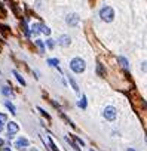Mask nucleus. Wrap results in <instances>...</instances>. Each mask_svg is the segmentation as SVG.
<instances>
[{
  "mask_svg": "<svg viewBox=\"0 0 147 151\" xmlns=\"http://www.w3.org/2000/svg\"><path fill=\"white\" fill-rule=\"evenodd\" d=\"M117 62H120V65H122L125 70L129 68V62H128V59L125 56H117Z\"/></svg>",
  "mask_w": 147,
  "mask_h": 151,
  "instance_id": "9d476101",
  "label": "nucleus"
},
{
  "mask_svg": "<svg viewBox=\"0 0 147 151\" xmlns=\"http://www.w3.org/2000/svg\"><path fill=\"white\" fill-rule=\"evenodd\" d=\"M65 22L70 25V27H76L77 24L80 22V18H79V15H76V13H71V15H67V18H65Z\"/></svg>",
  "mask_w": 147,
  "mask_h": 151,
  "instance_id": "423d86ee",
  "label": "nucleus"
},
{
  "mask_svg": "<svg viewBox=\"0 0 147 151\" xmlns=\"http://www.w3.org/2000/svg\"><path fill=\"white\" fill-rule=\"evenodd\" d=\"M65 141H67V142H68V144H70V147H73V148H74L76 151H82V148H80L79 145H77V144H76V142H74V141H71V139H70V138H68V136H65Z\"/></svg>",
  "mask_w": 147,
  "mask_h": 151,
  "instance_id": "2eb2a0df",
  "label": "nucleus"
},
{
  "mask_svg": "<svg viewBox=\"0 0 147 151\" xmlns=\"http://www.w3.org/2000/svg\"><path fill=\"white\" fill-rule=\"evenodd\" d=\"M0 150H2V151H11V147H2Z\"/></svg>",
  "mask_w": 147,
  "mask_h": 151,
  "instance_id": "a878e982",
  "label": "nucleus"
},
{
  "mask_svg": "<svg viewBox=\"0 0 147 151\" xmlns=\"http://www.w3.org/2000/svg\"><path fill=\"white\" fill-rule=\"evenodd\" d=\"M100 18H101L104 22H111V21L115 19V11H113L110 6H104V7L100 11Z\"/></svg>",
  "mask_w": 147,
  "mask_h": 151,
  "instance_id": "f03ea898",
  "label": "nucleus"
},
{
  "mask_svg": "<svg viewBox=\"0 0 147 151\" xmlns=\"http://www.w3.org/2000/svg\"><path fill=\"white\" fill-rule=\"evenodd\" d=\"M34 44H36V46L40 49V53H43V52H45V43H43L42 40L36 39V40H34Z\"/></svg>",
  "mask_w": 147,
  "mask_h": 151,
  "instance_id": "f3484780",
  "label": "nucleus"
},
{
  "mask_svg": "<svg viewBox=\"0 0 147 151\" xmlns=\"http://www.w3.org/2000/svg\"><path fill=\"white\" fill-rule=\"evenodd\" d=\"M77 105H79L82 110H85V108H86V105H88V104H86V96H85V95H82V101L77 102Z\"/></svg>",
  "mask_w": 147,
  "mask_h": 151,
  "instance_id": "aec40b11",
  "label": "nucleus"
},
{
  "mask_svg": "<svg viewBox=\"0 0 147 151\" xmlns=\"http://www.w3.org/2000/svg\"><path fill=\"white\" fill-rule=\"evenodd\" d=\"M68 82H70V85H71V87H73V91H74L76 93H79V86H77L76 80H74L71 76H68Z\"/></svg>",
  "mask_w": 147,
  "mask_h": 151,
  "instance_id": "9b49d317",
  "label": "nucleus"
},
{
  "mask_svg": "<svg viewBox=\"0 0 147 151\" xmlns=\"http://www.w3.org/2000/svg\"><path fill=\"white\" fill-rule=\"evenodd\" d=\"M30 34H33V36H37V34H40V24H37V22H34V24H31L30 25Z\"/></svg>",
  "mask_w": 147,
  "mask_h": 151,
  "instance_id": "6e6552de",
  "label": "nucleus"
},
{
  "mask_svg": "<svg viewBox=\"0 0 147 151\" xmlns=\"http://www.w3.org/2000/svg\"><path fill=\"white\" fill-rule=\"evenodd\" d=\"M91 151H92V150H91Z\"/></svg>",
  "mask_w": 147,
  "mask_h": 151,
  "instance_id": "c756f323",
  "label": "nucleus"
},
{
  "mask_svg": "<svg viewBox=\"0 0 147 151\" xmlns=\"http://www.w3.org/2000/svg\"><path fill=\"white\" fill-rule=\"evenodd\" d=\"M3 145H5V141H3V139H2V138H0V148H2V147H3Z\"/></svg>",
  "mask_w": 147,
  "mask_h": 151,
  "instance_id": "bb28decb",
  "label": "nucleus"
},
{
  "mask_svg": "<svg viewBox=\"0 0 147 151\" xmlns=\"http://www.w3.org/2000/svg\"><path fill=\"white\" fill-rule=\"evenodd\" d=\"M13 76H15V79L16 80H18V82H20V85H22V86H25V80H24V77L18 73V71H15L13 70Z\"/></svg>",
  "mask_w": 147,
  "mask_h": 151,
  "instance_id": "4468645a",
  "label": "nucleus"
},
{
  "mask_svg": "<svg viewBox=\"0 0 147 151\" xmlns=\"http://www.w3.org/2000/svg\"><path fill=\"white\" fill-rule=\"evenodd\" d=\"M2 93H3L5 96H7V98H13V96H15L13 91H12L11 87H7V86H3V87H2Z\"/></svg>",
  "mask_w": 147,
  "mask_h": 151,
  "instance_id": "1a4fd4ad",
  "label": "nucleus"
},
{
  "mask_svg": "<svg viewBox=\"0 0 147 151\" xmlns=\"http://www.w3.org/2000/svg\"><path fill=\"white\" fill-rule=\"evenodd\" d=\"M5 105H6V108L9 110L12 114H16V108H15V105H13L11 101H6V102H5Z\"/></svg>",
  "mask_w": 147,
  "mask_h": 151,
  "instance_id": "dca6fc26",
  "label": "nucleus"
},
{
  "mask_svg": "<svg viewBox=\"0 0 147 151\" xmlns=\"http://www.w3.org/2000/svg\"><path fill=\"white\" fill-rule=\"evenodd\" d=\"M46 46H48L49 49H54V46H55V42H54V39H51V37H49V39L46 40Z\"/></svg>",
  "mask_w": 147,
  "mask_h": 151,
  "instance_id": "5701e85b",
  "label": "nucleus"
},
{
  "mask_svg": "<svg viewBox=\"0 0 147 151\" xmlns=\"http://www.w3.org/2000/svg\"><path fill=\"white\" fill-rule=\"evenodd\" d=\"M97 74H98L100 77H104V76H106V71H104V68H102V64H101V62H98V64H97Z\"/></svg>",
  "mask_w": 147,
  "mask_h": 151,
  "instance_id": "ddd939ff",
  "label": "nucleus"
},
{
  "mask_svg": "<svg viewBox=\"0 0 147 151\" xmlns=\"http://www.w3.org/2000/svg\"><path fill=\"white\" fill-rule=\"evenodd\" d=\"M28 145H30V141L27 138H24V136H20L15 142V147L18 150H25V148H28Z\"/></svg>",
  "mask_w": 147,
  "mask_h": 151,
  "instance_id": "39448f33",
  "label": "nucleus"
},
{
  "mask_svg": "<svg viewBox=\"0 0 147 151\" xmlns=\"http://www.w3.org/2000/svg\"><path fill=\"white\" fill-rule=\"evenodd\" d=\"M70 43H71V37L68 34H63V36H59L58 37V44L59 46L67 48V46H70Z\"/></svg>",
  "mask_w": 147,
  "mask_h": 151,
  "instance_id": "0eeeda50",
  "label": "nucleus"
},
{
  "mask_svg": "<svg viewBox=\"0 0 147 151\" xmlns=\"http://www.w3.org/2000/svg\"><path fill=\"white\" fill-rule=\"evenodd\" d=\"M102 115L107 121H115L116 120V115H117V110L115 108L113 105H107L104 111H102Z\"/></svg>",
  "mask_w": 147,
  "mask_h": 151,
  "instance_id": "7ed1b4c3",
  "label": "nucleus"
},
{
  "mask_svg": "<svg viewBox=\"0 0 147 151\" xmlns=\"http://www.w3.org/2000/svg\"><path fill=\"white\" fill-rule=\"evenodd\" d=\"M73 138H74V141H76V144H77V145H79V147H82V148L85 147V142H83V141H82V139H80L79 136H76V135H73Z\"/></svg>",
  "mask_w": 147,
  "mask_h": 151,
  "instance_id": "4be33fe9",
  "label": "nucleus"
},
{
  "mask_svg": "<svg viewBox=\"0 0 147 151\" xmlns=\"http://www.w3.org/2000/svg\"><path fill=\"white\" fill-rule=\"evenodd\" d=\"M7 123V115L3 114V113H0V130L3 129V126Z\"/></svg>",
  "mask_w": 147,
  "mask_h": 151,
  "instance_id": "f8f14e48",
  "label": "nucleus"
},
{
  "mask_svg": "<svg viewBox=\"0 0 147 151\" xmlns=\"http://www.w3.org/2000/svg\"><path fill=\"white\" fill-rule=\"evenodd\" d=\"M37 110H39V111L42 113V115H43V117H46L48 120H51V115H49V114H48V113H46L45 110H43V108H40V107H37Z\"/></svg>",
  "mask_w": 147,
  "mask_h": 151,
  "instance_id": "393cba45",
  "label": "nucleus"
},
{
  "mask_svg": "<svg viewBox=\"0 0 147 151\" xmlns=\"http://www.w3.org/2000/svg\"><path fill=\"white\" fill-rule=\"evenodd\" d=\"M40 33L49 36L51 34V28H49V27H46V25H43V24H40Z\"/></svg>",
  "mask_w": 147,
  "mask_h": 151,
  "instance_id": "6ab92c4d",
  "label": "nucleus"
},
{
  "mask_svg": "<svg viewBox=\"0 0 147 151\" xmlns=\"http://www.w3.org/2000/svg\"><path fill=\"white\" fill-rule=\"evenodd\" d=\"M48 64H49L51 67H55V68H59V65H58V64H59V61H58L57 58H49V59H48Z\"/></svg>",
  "mask_w": 147,
  "mask_h": 151,
  "instance_id": "a211bd4d",
  "label": "nucleus"
},
{
  "mask_svg": "<svg viewBox=\"0 0 147 151\" xmlns=\"http://www.w3.org/2000/svg\"><path fill=\"white\" fill-rule=\"evenodd\" d=\"M7 124V136H9V139L11 138H13L15 135H16V133H18V130H20V126H18V124H16L15 121H11V123H6Z\"/></svg>",
  "mask_w": 147,
  "mask_h": 151,
  "instance_id": "20e7f679",
  "label": "nucleus"
},
{
  "mask_svg": "<svg viewBox=\"0 0 147 151\" xmlns=\"http://www.w3.org/2000/svg\"><path fill=\"white\" fill-rule=\"evenodd\" d=\"M70 68H71V71H74L76 74H82L83 71L86 70V62L82 58H73L70 61Z\"/></svg>",
  "mask_w": 147,
  "mask_h": 151,
  "instance_id": "f257e3e1",
  "label": "nucleus"
},
{
  "mask_svg": "<svg viewBox=\"0 0 147 151\" xmlns=\"http://www.w3.org/2000/svg\"><path fill=\"white\" fill-rule=\"evenodd\" d=\"M22 30H24L25 36H27V37H30V30H28V25H27V22H25V21H22Z\"/></svg>",
  "mask_w": 147,
  "mask_h": 151,
  "instance_id": "412c9836",
  "label": "nucleus"
},
{
  "mask_svg": "<svg viewBox=\"0 0 147 151\" xmlns=\"http://www.w3.org/2000/svg\"><path fill=\"white\" fill-rule=\"evenodd\" d=\"M49 148L52 150V151H59V150H58V147H57V145L54 144V141L51 139V138H49Z\"/></svg>",
  "mask_w": 147,
  "mask_h": 151,
  "instance_id": "b1692460",
  "label": "nucleus"
},
{
  "mask_svg": "<svg viewBox=\"0 0 147 151\" xmlns=\"http://www.w3.org/2000/svg\"><path fill=\"white\" fill-rule=\"evenodd\" d=\"M126 151H135V150H134V148H128Z\"/></svg>",
  "mask_w": 147,
  "mask_h": 151,
  "instance_id": "c85d7f7f",
  "label": "nucleus"
},
{
  "mask_svg": "<svg viewBox=\"0 0 147 151\" xmlns=\"http://www.w3.org/2000/svg\"><path fill=\"white\" fill-rule=\"evenodd\" d=\"M30 151H39V150H37V148H31Z\"/></svg>",
  "mask_w": 147,
  "mask_h": 151,
  "instance_id": "cd10ccee",
  "label": "nucleus"
}]
</instances>
